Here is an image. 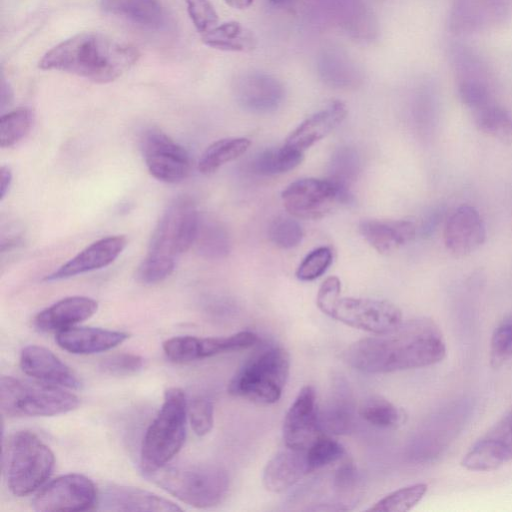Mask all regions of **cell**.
I'll return each instance as SVG.
<instances>
[{"label":"cell","mask_w":512,"mask_h":512,"mask_svg":"<svg viewBox=\"0 0 512 512\" xmlns=\"http://www.w3.org/2000/svg\"><path fill=\"white\" fill-rule=\"evenodd\" d=\"M445 355L446 342L439 326L430 318L419 317L352 343L343 359L354 369L380 374L434 365Z\"/></svg>","instance_id":"cell-1"},{"label":"cell","mask_w":512,"mask_h":512,"mask_svg":"<svg viewBox=\"0 0 512 512\" xmlns=\"http://www.w3.org/2000/svg\"><path fill=\"white\" fill-rule=\"evenodd\" d=\"M134 46L95 32L77 34L49 50L40 60L43 70H56L91 80L112 82L138 61Z\"/></svg>","instance_id":"cell-2"},{"label":"cell","mask_w":512,"mask_h":512,"mask_svg":"<svg viewBox=\"0 0 512 512\" xmlns=\"http://www.w3.org/2000/svg\"><path fill=\"white\" fill-rule=\"evenodd\" d=\"M143 474L181 502L196 508L219 505L230 487L226 469L216 464H166Z\"/></svg>","instance_id":"cell-3"},{"label":"cell","mask_w":512,"mask_h":512,"mask_svg":"<svg viewBox=\"0 0 512 512\" xmlns=\"http://www.w3.org/2000/svg\"><path fill=\"white\" fill-rule=\"evenodd\" d=\"M3 473L9 491L27 496L50 477L55 457L36 434L22 430L11 434L3 448Z\"/></svg>","instance_id":"cell-4"},{"label":"cell","mask_w":512,"mask_h":512,"mask_svg":"<svg viewBox=\"0 0 512 512\" xmlns=\"http://www.w3.org/2000/svg\"><path fill=\"white\" fill-rule=\"evenodd\" d=\"M188 403L177 387L168 388L156 417L149 425L141 446V469L149 472L168 464L181 450L186 438Z\"/></svg>","instance_id":"cell-5"},{"label":"cell","mask_w":512,"mask_h":512,"mask_svg":"<svg viewBox=\"0 0 512 512\" xmlns=\"http://www.w3.org/2000/svg\"><path fill=\"white\" fill-rule=\"evenodd\" d=\"M290 372V356L280 346L270 347L248 360L228 383L230 395L259 405L276 403Z\"/></svg>","instance_id":"cell-6"},{"label":"cell","mask_w":512,"mask_h":512,"mask_svg":"<svg viewBox=\"0 0 512 512\" xmlns=\"http://www.w3.org/2000/svg\"><path fill=\"white\" fill-rule=\"evenodd\" d=\"M79 403V398L63 387L11 376L0 379V407L8 417L54 416L76 409Z\"/></svg>","instance_id":"cell-7"},{"label":"cell","mask_w":512,"mask_h":512,"mask_svg":"<svg viewBox=\"0 0 512 512\" xmlns=\"http://www.w3.org/2000/svg\"><path fill=\"white\" fill-rule=\"evenodd\" d=\"M199 213L186 196L175 198L156 224L148 254L176 260L193 246Z\"/></svg>","instance_id":"cell-8"},{"label":"cell","mask_w":512,"mask_h":512,"mask_svg":"<svg viewBox=\"0 0 512 512\" xmlns=\"http://www.w3.org/2000/svg\"><path fill=\"white\" fill-rule=\"evenodd\" d=\"M286 210L301 219H319L338 203L350 202L349 189L330 179L303 178L294 181L282 192Z\"/></svg>","instance_id":"cell-9"},{"label":"cell","mask_w":512,"mask_h":512,"mask_svg":"<svg viewBox=\"0 0 512 512\" xmlns=\"http://www.w3.org/2000/svg\"><path fill=\"white\" fill-rule=\"evenodd\" d=\"M140 148L149 173L157 180L177 183L188 177L191 170L189 153L163 131L145 130Z\"/></svg>","instance_id":"cell-10"},{"label":"cell","mask_w":512,"mask_h":512,"mask_svg":"<svg viewBox=\"0 0 512 512\" xmlns=\"http://www.w3.org/2000/svg\"><path fill=\"white\" fill-rule=\"evenodd\" d=\"M95 484L85 475L70 473L59 476L44 486L33 500L39 512L86 511L97 506Z\"/></svg>","instance_id":"cell-11"},{"label":"cell","mask_w":512,"mask_h":512,"mask_svg":"<svg viewBox=\"0 0 512 512\" xmlns=\"http://www.w3.org/2000/svg\"><path fill=\"white\" fill-rule=\"evenodd\" d=\"M512 17V0H452L448 29L456 36L502 25Z\"/></svg>","instance_id":"cell-12"},{"label":"cell","mask_w":512,"mask_h":512,"mask_svg":"<svg viewBox=\"0 0 512 512\" xmlns=\"http://www.w3.org/2000/svg\"><path fill=\"white\" fill-rule=\"evenodd\" d=\"M331 318L374 334L390 331L403 321L401 310L387 300L351 297L340 298Z\"/></svg>","instance_id":"cell-13"},{"label":"cell","mask_w":512,"mask_h":512,"mask_svg":"<svg viewBox=\"0 0 512 512\" xmlns=\"http://www.w3.org/2000/svg\"><path fill=\"white\" fill-rule=\"evenodd\" d=\"M509 462H512V411L471 446L461 465L471 471H492Z\"/></svg>","instance_id":"cell-14"},{"label":"cell","mask_w":512,"mask_h":512,"mask_svg":"<svg viewBox=\"0 0 512 512\" xmlns=\"http://www.w3.org/2000/svg\"><path fill=\"white\" fill-rule=\"evenodd\" d=\"M316 390L311 385L302 387L288 409L282 428L286 446L307 449L322 434Z\"/></svg>","instance_id":"cell-15"},{"label":"cell","mask_w":512,"mask_h":512,"mask_svg":"<svg viewBox=\"0 0 512 512\" xmlns=\"http://www.w3.org/2000/svg\"><path fill=\"white\" fill-rule=\"evenodd\" d=\"M234 95L245 110L264 114L275 111L283 102L285 89L281 81L264 72H247L234 83Z\"/></svg>","instance_id":"cell-16"},{"label":"cell","mask_w":512,"mask_h":512,"mask_svg":"<svg viewBox=\"0 0 512 512\" xmlns=\"http://www.w3.org/2000/svg\"><path fill=\"white\" fill-rule=\"evenodd\" d=\"M446 248L455 256L476 251L486 239V226L478 210L468 204L456 208L448 217L443 231Z\"/></svg>","instance_id":"cell-17"},{"label":"cell","mask_w":512,"mask_h":512,"mask_svg":"<svg viewBox=\"0 0 512 512\" xmlns=\"http://www.w3.org/2000/svg\"><path fill=\"white\" fill-rule=\"evenodd\" d=\"M126 246L127 238L123 235L101 238L47 275L45 281H59L104 268L114 262Z\"/></svg>","instance_id":"cell-18"},{"label":"cell","mask_w":512,"mask_h":512,"mask_svg":"<svg viewBox=\"0 0 512 512\" xmlns=\"http://www.w3.org/2000/svg\"><path fill=\"white\" fill-rule=\"evenodd\" d=\"M20 367L37 381L68 389H80L78 375L53 352L38 345L26 346L20 355Z\"/></svg>","instance_id":"cell-19"},{"label":"cell","mask_w":512,"mask_h":512,"mask_svg":"<svg viewBox=\"0 0 512 512\" xmlns=\"http://www.w3.org/2000/svg\"><path fill=\"white\" fill-rule=\"evenodd\" d=\"M97 506L104 511L176 512L174 502L155 493L130 486L108 485L98 493Z\"/></svg>","instance_id":"cell-20"},{"label":"cell","mask_w":512,"mask_h":512,"mask_svg":"<svg viewBox=\"0 0 512 512\" xmlns=\"http://www.w3.org/2000/svg\"><path fill=\"white\" fill-rule=\"evenodd\" d=\"M311 473L306 449H296L285 445L266 464L262 482L272 493H283Z\"/></svg>","instance_id":"cell-21"},{"label":"cell","mask_w":512,"mask_h":512,"mask_svg":"<svg viewBox=\"0 0 512 512\" xmlns=\"http://www.w3.org/2000/svg\"><path fill=\"white\" fill-rule=\"evenodd\" d=\"M356 405L347 381L333 377L326 401L319 409L322 430L336 435L348 434L355 422Z\"/></svg>","instance_id":"cell-22"},{"label":"cell","mask_w":512,"mask_h":512,"mask_svg":"<svg viewBox=\"0 0 512 512\" xmlns=\"http://www.w3.org/2000/svg\"><path fill=\"white\" fill-rule=\"evenodd\" d=\"M97 309L98 302L90 297H66L40 311L34 326L41 332H58L90 318Z\"/></svg>","instance_id":"cell-23"},{"label":"cell","mask_w":512,"mask_h":512,"mask_svg":"<svg viewBox=\"0 0 512 512\" xmlns=\"http://www.w3.org/2000/svg\"><path fill=\"white\" fill-rule=\"evenodd\" d=\"M129 338L122 331L95 327H70L58 331L55 341L63 350L78 355L95 354L117 347Z\"/></svg>","instance_id":"cell-24"},{"label":"cell","mask_w":512,"mask_h":512,"mask_svg":"<svg viewBox=\"0 0 512 512\" xmlns=\"http://www.w3.org/2000/svg\"><path fill=\"white\" fill-rule=\"evenodd\" d=\"M347 108L341 101H333L326 108L305 119L287 137L285 145L304 151L332 132L343 122Z\"/></svg>","instance_id":"cell-25"},{"label":"cell","mask_w":512,"mask_h":512,"mask_svg":"<svg viewBox=\"0 0 512 512\" xmlns=\"http://www.w3.org/2000/svg\"><path fill=\"white\" fill-rule=\"evenodd\" d=\"M359 230L365 240L379 253H389L409 243L417 233L409 220H364Z\"/></svg>","instance_id":"cell-26"},{"label":"cell","mask_w":512,"mask_h":512,"mask_svg":"<svg viewBox=\"0 0 512 512\" xmlns=\"http://www.w3.org/2000/svg\"><path fill=\"white\" fill-rule=\"evenodd\" d=\"M193 246L203 258L222 259L231 250V238L226 227L220 221L199 214Z\"/></svg>","instance_id":"cell-27"},{"label":"cell","mask_w":512,"mask_h":512,"mask_svg":"<svg viewBox=\"0 0 512 512\" xmlns=\"http://www.w3.org/2000/svg\"><path fill=\"white\" fill-rule=\"evenodd\" d=\"M106 13L125 18L146 27H159L164 22L160 0H101Z\"/></svg>","instance_id":"cell-28"},{"label":"cell","mask_w":512,"mask_h":512,"mask_svg":"<svg viewBox=\"0 0 512 512\" xmlns=\"http://www.w3.org/2000/svg\"><path fill=\"white\" fill-rule=\"evenodd\" d=\"M202 40L209 47L232 52H250L257 46L253 32L236 21L214 27L203 34Z\"/></svg>","instance_id":"cell-29"},{"label":"cell","mask_w":512,"mask_h":512,"mask_svg":"<svg viewBox=\"0 0 512 512\" xmlns=\"http://www.w3.org/2000/svg\"><path fill=\"white\" fill-rule=\"evenodd\" d=\"M319 73L325 83L336 88H352L361 81V74L347 55L337 50L322 53Z\"/></svg>","instance_id":"cell-30"},{"label":"cell","mask_w":512,"mask_h":512,"mask_svg":"<svg viewBox=\"0 0 512 512\" xmlns=\"http://www.w3.org/2000/svg\"><path fill=\"white\" fill-rule=\"evenodd\" d=\"M244 137H229L215 141L202 154L198 169L202 174H212L224 164L243 155L250 146Z\"/></svg>","instance_id":"cell-31"},{"label":"cell","mask_w":512,"mask_h":512,"mask_svg":"<svg viewBox=\"0 0 512 512\" xmlns=\"http://www.w3.org/2000/svg\"><path fill=\"white\" fill-rule=\"evenodd\" d=\"M303 152L286 146L267 149L259 153L252 161L255 173L265 176L288 172L303 160Z\"/></svg>","instance_id":"cell-32"},{"label":"cell","mask_w":512,"mask_h":512,"mask_svg":"<svg viewBox=\"0 0 512 512\" xmlns=\"http://www.w3.org/2000/svg\"><path fill=\"white\" fill-rule=\"evenodd\" d=\"M472 115L480 131L505 143L512 141V113L496 101Z\"/></svg>","instance_id":"cell-33"},{"label":"cell","mask_w":512,"mask_h":512,"mask_svg":"<svg viewBox=\"0 0 512 512\" xmlns=\"http://www.w3.org/2000/svg\"><path fill=\"white\" fill-rule=\"evenodd\" d=\"M358 413L367 423L382 429H395L404 420L403 411L381 396L365 399Z\"/></svg>","instance_id":"cell-34"},{"label":"cell","mask_w":512,"mask_h":512,"mask_svg":"<svg viewBox=\"0 0 512 512\" xmlns=\"http://www.w3.org/2000/svg\"><path fill=\"white\" fill-rule=\"evenodd\" d=\"M33 113L28 108H18L2 115L0 119V146L10 148L21 141L31 130Z\"/></svg>","instance_id":"cell-35"},{"label":"cell","mask_w":512,"mask_h":512,"mask_svg":"<svg viewBox=\"0 0 512 512\" xmlns=\"http://www.w3.org/2000/svg\"><path fill=\"white\" fill-rule=\"evenodd\" d=\"M428 490L425 483H417L395 490L371 506L369 511L405 512L411 510Z\"/></svg>","instance_id":"cell-36"},{"label":"cell","mask_w":512,"mask_h":512,"mask_svg":"<svg viewBox=\"0 0 512 512\" xmlns=\"http://www.w3.org/2000/svg\"><path fill=\"white\" fill-rule=\"evenodd\" d=\"M360 157L351 147H340L331 157L329 179L338 186L349 189L360 171Z\"/></svg>","instance_id":"cell-37"},{"label":"cell","mask_w":512,"mask_h":512,"mask_svg":"<svg viewBox=\"0 0 512 512\" xmlns=\"http://www.w3.org/2000/svg\"><path fill=\"white\" fill-rule=\"evenodd\" d=\"M257 342V335L250 331H241L226 337L201 338V359L222 353L248 349L255 345Z\"/></svg>","instance_id":"cell-38"},{"label":"cell","mask_w":512,"mask_h":512,"mask_svg":"<svg viewBox=\"0 0 512 512\" xmlns=\"http://www.w3.org/2000/svg\"><path fill=\"white\" fill-rule=\"evenodd\" d=\"M306 454L313 472L340 461L345 455V450L339 442L322 433L306 449Z\"/></svg>","instance_id":"cell-39"},{"label":"cell","mask_w":512,"mask_h":512,"mask_svg":"<svg viewBox=\"0 0 512 512\" xmlns=\"http://www.w3.org/2000/svg\"><path fill=\"white\" fill-rule=\"evenodd\" d=\"M489 352L490 365L494 369L503 366L512 358V312L494 329Z\"/></svg>","instance_id":"cell-40"},{"label":"cell","mask_w":512,"mask_h":512,"mask_svg":"<svg viewBox=\"0 0 512 512\" xmlns=\"http://www.w3.org/2000/svg\"><path fill=\"white\" fill-rule=\"evenodd\" d=\"M268 235L275 246L290 249L301 243L303 230L295 219L280 216L271 222Z\"/></svg>","instance_id":"cell-41"},{"label":"cell","mask_w":512,"mask_h":512,"mask_svg":"<svg viewBox=\"0 0 512 512\" xmlns=\"http://www.w3.org/2000/svg\"><path fill=\"white\" fill-rule=\"evenodd\" d=\"M415 112L421 125L432 131L439 112V98L434 84L428 82L421 86L415 101Z\"/></svg>","instance_id":"cell-42"},{"label":"cell","mask_w":512,"mask_h":512,"mask_svg":"<svg viewBox=\"0 0 512 512\" xmlns=\"http://www.w3.org/2000/svg\"><path fill=\"white\" fill-rule=\"evenodd\" d=\"M166 357L174 363H188L201 359L200 337L176 336L162 345Z\"/></svg>","instance_id":"cell-43"},{"label":"cell","mask_w":512,"mask_h":512,"mask_svg":"<svg viewBox=\"0 0 512 512\" xmlns=\"http://www.w3.org/2000/svg\"><path fill=\"white\" fill-rule=\"evenodd\" d=\"M176 261L147 254L136 271L137 280L145 285H153L168 278L175 269Z\"/></svg>","instance_id":"cell-44"},{"label":"cell","mask_w":512,"mask_h":512,"mask_svg":"<svg viewBox=\"0 0 512 512\" xmlns=\"http://www.w3.org/2000/svg\"><path fill=\"white\" fill-rule=\"evenodd\" d=\"M188 418L194 433L205 436L214 425V407L210 399L198 396L188 403Z\"/></svg>","instance_id":"cell-45"},{"label":"cell","mask_w":512,"mask_h":512,"mask_svg":"<svg viewBox=\"0 0 512 512\" xmlns=\"http://www.w3.org/2000/svg\"><path fill=\"white\" fill-rule=\"evenodd\" d=\"M332 251L328 247L312 250L302 260L296 271V277L302 281H312L323 275L332 263Z\"/></svg>","instance_id":"cell-46"},{"label":"cell","mask_w":512,"mask_h":512,"mask_svg":"<svg viewBox=\"0 0 512 512\" xmlns=\"http://www.w3.org/2000/svg\"><path fill=\"white\" fill-rule=\"evenodd\" d=\"M99 366L107 374L127 376L140 371L144 366V359L136 354L120 353L106 357Z\"/></svg>","instance_id":"cell-47"},{"label":"cell","mask_w":512,"mask_h":512,"mask_svg":"<svg viewBox=\"0 0 512 512\" xmlns=\"http://www.w3.org/2000/svg\"><path fill=\"white\" fill-rule=\"evenodd\" d=\"M188 14L201 33H206L217 26L218 15L209 0H186Z\"/></svg>","instance_id":"cell-48"},{"label":"cell","mask_w":512,"mask_h":512,"mask_svg":"<svg viewBox=\"0 0 512 512\" xmlns=\"http://www.w3.org/2000/svg\"><path fill=\"white\" fill-rule=\"evenodd\" d=\"M341 282L338 277L326 278L317 293L316 304L326 315L332 317L335 307L340 300Z\"/></svg>","instance_id":"cell-49"},{"label":"cell","mask_w":512,"mask_h":512,"mask_svg":"<svg viewBox=\"0 0 512 512\" xmlns=\"http://www.w3.org/2000/svg\"><path fill=\"white\" fill-rule=\"evenodd\" d=\"M445 218V209L443 207L433 208L424 218L421 224V234L429 237L434 234Z\"/></svg>","instance_id":"cell-50"},{"label":"cell","mask_w":512,"mask_h":512,"mask_svg":"<svg viewBox=\"0 0 512 512\" xmlns=\"http://www.w3.org/2000/svg\"><path fill=\"white\" fill-rule=\"evenodd\" d=\"M0 179H1L0 198H1V201H3L4 198L6 197V195L8 194L11 183H12V171L8 166L3 165L1 167Z\"/></svg>","instance_id":"cell-51"},{"label":"cell","mask_w":512,"mask_h":512,"mask_svg":"<svg viewBox=\"0 0 512 512\" xmlns=\"http://www.w3.org/2000/svg\"><path fill=\"white\" fill-rule=\"evenodd\" d=\"M227 5L236 9H244L249 7L253 0H224Z\"/></svg>","instance_id":"cell-52"},{"label":"cell","mask_w":512,"mask_h":512,"mask_svg":"<svg viewBox=\"0 0 512 512\" xmlns=\"http://www.w3.org/2000/svg\"><path fill=\"white\" fill-rule=\"evenodd\" d=\"M12 93L9 88L6 87V84L2 83L1 89V107L4 108L6 104H9L11 100Z\"/></svg>","instance_id":"cell-53"},{"label":"cell","mask_w":512,"mask_h":512,"mask_svg":"<svg viewBox=\"0 0 512 512\" xmlns=\"http://www.w3.org/2000/svg\"><path fill=\"white\" fill-rule=\"evenodd\" d=\"M291 0H270L273 4L281 5L290 2Z\"/></svg>","instance_id":"cell-54"}]
</instances>
